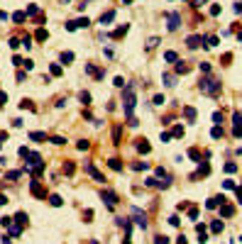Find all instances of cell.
<instances>
[{
  "label": "cell",
  "instance_id": "10",
  "mask_svg": "<svg viewBox=\"0 0 242 244\" xmlns=\"http://www.w3.org/2000/svg\"><path fill=\"white\" fill-rule=\"evenodd\" d=\"M113 17H115V12L110 10V12H105V15L100 17V22H103V25H108V22H113Z\"/></svg>",
  "mask_w": 242,
  "mask_h": 244
},
{
  "label": "cell",
  "instance_id": "18",
  "mask_svg": "<svg viewBox=\"0 0 242 244\" xmlns=\"http://www.w3.org/2000/svg\"><path fill=\"white\" fill-rule=\"evenodd\" d=\"M49 203L54 205V208H59V205H61V198H59V195H51V198H49Z\"/></svg>",
  "mask_w": 242,
  "mask_h": 244
},
{
  "label": "cell",
  "instance_id": "9",
  "mask_svg": "<svg viewBox=\"0 0 242 244\" xmlns=\"http://www.w3.org/2000/svg\"><path fill=\"white\" fill-rule=\"evenodd\" d=\"M29 139H32V142H44V139H47V134H42V132H32V134H29Z\"/></svg>",
  "mask_w": 242,
  "mask_h": 244
},
{
  "label": "cell",
  "instance_id": "31",
  "mask_svg": "<svg viewBox=\"0 0 242 244\" xmlns=\"http://www.w3.org/2000/svg\"><path fill=\"white\" fill-rule=\"evenodd\" d=\"M171 134H174V137H181V134H183V127H174Z\"/></svg>",
  "mask_w": 242,
  "mask_h": 244
},
{
  "label": "cell",
  "instance_id": "14",
  "mask_svg": "<svg viewBox=\"0 0 242 244\" xmlns=\"http://www.w3.org/2000/svg\"><path fill=\"white\" fill-rule=\"evenodd\" d=\"M137 149H139V152H142V154H147V152H149V144H147L144 139H139V144H137Z\"/></svg>",
  "mask_w": 242,
  "mask_h": 244
},
{
  "label": "cell",
  "instance_id": "19",
  "mask_svg": "<svg viewBox=\"0 0 242 244\" xmlns=\"http://www.w3.org/2000/svg\"><path fill=\"white\" fill-rule=\"evenodd\" d=\"M210 134H213V139H220V137H222V129H220V127H213Z\"/></svg>",
  "mask_w": 242,
  "mask_h": 244
},
{
  "label": "cell",
  "instance_id": "25",
  "mask_svg": "<svg viewBox=\"0 0 242 244\" xmlns=\"http://www.w3.org/2000/svg\"><path fill=\"white\" fill-rule=\"evenodd\" d=\"M78 98H81V103H86V105H88V103H90V93H81Z\"/></svg>",
  "mask_w": 242,
  "mask_h": 244
},
{
  "label": "cell",
  "instance_id": "35",
  "mask_svg": "<svg viewBox=\"0 0 242 244\" xmlns=\"http://www.w3.org/2000/svg\"><path fill=\"white\" fill-rule=\"evenodd\" d=\"M37 39H47V29H39V32H37Z\"/></svg>",
  "mask_w": 242,
  "mask_h": 244
},
{
  "label": "cell",
  "instance_id": "22",
  "mask_svg": "<svg viewBox=\"0 0 242 244\" xmlns=\"http://www.w3.org/2000/svg\"><path fill=\"white\" fill-rule=\"evenodd\" d=\"M164 59H166V61H176V51H166Z\"/></svg>",
  "mask_w": 242,
  "mask_h": 244
},
{
  "label": "cell",
  "instance_id": "21",
  "mask_svg": "<svg viewBox=\"0 0 242 244\" xmlns=\"http://www.w3.org/2000/svg\"><path fill=\"white\" fill-rule=\"evenodd\" d=\"M186 71H188V66H186L183 61H179V66H176V73H186Z\"/></svg>",
  "mask_w": 242,
  "mask_h": 244
},
{
  "label": "cell",
  "instance_id": "34",
  "mask_svg": "<svg viewBox=\"0 0 242 244\" xmlns=\"http://www.w3.org/2000/svg\"><path fill=\"white\" fill-rule=\"evenodd\" d=\"M188 217H191V220H196V217H198V210H196V208H191V210H188Z\"/></svg>",
  "mask_w": 242,
  "mask_h": 244
},
{
  "label": "cell",
  "instance_id": "32",
  "mask_svg": "<svg viewBox=\"0 0 242 244\" xmlns=\"http://www.w3.org/2000/svg\"><path fill=\"white\" fill-rule=\"evenodd\" d=\"M188 156H191V159H196V161H198V159H201V154H198V152H196V149H191V152H188Z\"/></svg>",
  "mask_w": 242,
  "mask_h": 244
},
{
  "label": "cell",
  "instance_id": "3",
  "mask_svg": "<svg viewBox=\"0 0 242 244\" xmlns=\"http://www.w3.org/2000/svg\"><path fill=\"white\" fill-rule=\"evenodd\" d=\"M132 217H135V222L139 224V227H147V220H144V212H142L139 208H132Z\"/></svg>",
  "mask_w": 242,
  "mask_h": 244
},
{
  "label": "cell",
  "instance_id": "24",
  "mask_svg": "<svg viewBox=\"0 0 242 244\" xmlns=\"http://www.w3.org/2000/svg\"><path fill=\"white\" fill-rule=\"evenodd\" d=\"M225 171H228V173H235V171H237V164H225Z\"/></svg>",
  "mask_w": 242,
  "mask_h": 244
},
{
  "label": "cell",
  "instance_id": "40",
  "mask_svg": "<svg viewBox=\"0 0 242 244\" xmlns=\"http://www.w3.org/2000/svg\"><path fill=\"white\" fill-rule=\"evenodd\" d=\"M5 203H8V198H5V195H0V205H5Z\"/></svg>",
  "mask_w": 242,
  "mask_h": 244
},
{
  "label": "cell",
  "instance_id": "13",
  "mask_svg": "<svg viewBox=\"0 0 242 244\" xmlns=\"http://www.w3.org/2000/svg\"><path fill=\"white\" fill-rule=\"evenodd\" d=\"M183 115L188 117V120H196V110L193 107H183Z\"/></svg>",
  "mask_w": 242,
  "mask_h": 244
},
{
  "label": "cell",
  "instance_id": "1",
  "mask_svg": "<svg viewBox=\"0 0 242 244\" xmlns=\"http://www.w3.org/2000/svg\"><path fill=\"white\" fill-rule=\"evenodd\" d=\"M125 115L132 117V110H135V86H127L125 88Z\"/></svg>",
  "mask_w": 242,
  "mask_h": 244
},
{
  "label": "cell",
  "instance_id": "38",
  "mask_svg": "<svg viewBox=\"0 0 242 244\" xmlns=\"http://www.w3.org/2000/svg\"><path fill=\"white\" fill-rule=\"evenodd\" d=\"M5 100H8V93H3V90H0V105H3Z\"/></svg>",
  "mask_w": 242,
  "mask_h": 244
},
{
  "label": "cell",
  "instance_id": "15",
  "mask_svg": "<svg viewBox=\"0 0 242 244\" xmlns=\"http://www.w3.org/2000/svg\"><path fill=\"white\" fill-rule=\"evenodd\" d=\"M34 15H39V8H37V5H29V8H27V17H34Z\"/></svg>",
  "mask_w": 242,
  "mask_h": 244
},
{
  "label": "cell",
  "instance_id": "11",
  "mask_svg": "<svg viewBox=\"0 0 242 244\" xmlns=\"http://www.w3.org/2000/svg\"><path fill=\"white\" fill-rule=\"evenodd\" d=\"M71 61H73V54L71 51H64L61 54V64H71Z\"/></svg>",
  "mask_w": 242,
  "mask_h": 244
},
{
  "label": "cell",
  "instance_id": "37",
  "mask_svg": "<svg viewBox=\"0 0 242 244\" xmlns=\"http://www.w3.org/2000/svg\"><path fill=\"white\" fill-rule=\"evenodd\" d=\"M17 176H20V171H10V173H8V178H10V181H15Z\"/></svg>",
  "mask_w": 242,
  "mask_h": 244
},
{
  "label": "cell",
  "instance_id": "41",
  "mask_svg": "<svg viewBox=\"0 0 242 244\" xmlns=\"http://www.w3.org/2000/svg\"><path fill=\"white\" fill-rule=\"evenodd\" d=\"M59 3H66V0H59Z\"/></svg>",
  "mask_w": 242,
  "mask_h": 244
},
{
  "label": "cell",
  "instance_id": "29",
  "mask_svg": "<svg viewBox=\"0 0 242 244\" xmlns=\"http://www.w3.org/2000/svg\"><path fill=\"white\" fill-rule=\"evenodd\" d=\"M157 244H169V237H164V234H159V237H157Z\"/></svg>",
  "mask_w": 242,
  "mask_h": 244
},
{
  "label": "cell",
  "instance_id": "2",
  "mask_svg": "<svg viewBox=\"0 0 242 244\" xmlns=\"http://www.w3.org/2000/svg\"><path fill=\"white\" fill-rule=\"evenodd\" d=\"M201 90H203V93H210V95H215V93L220 90V83L208 78V81H203V83H201Z\"/></svg>",
  "mask_w": 242,
  "mask_h": 244
},
{
  "label": "cell",
  "instance_id": "26",
  "mask_svg": "<svg viewBox=\"0 0 242 244\" xmlns=\"http://www.w3.org/2000/svg\"><path fill=\"white\" fill-rule=\"evenodd\" d=\"M210 230H213V232H222V222H218V220H215V222H213V227H210Z\"/></svg>",
  "mask_w": 242,
  "mask_h": 244
},
{
  "label": "cell",
  "instance_id": "17",
  "mask_svg": "<svg viewBox=\"0 0 242 244\" xmlns=\"http://www.w3.org/2000/svg\"><path fill=\"white\" fill-rule=\"evenodd\" d=\"M108 164H110V168H115V171H120V168H122V164H120L118 159H110Z\"/></svg>",
  "mask_w": 242,
  "mask_h": 244
},
{
  "label": "cell",
  "instance_id": "23",
  "mask_svg": "<svg viewBox=\"0 0 242 244\" xmlns=\"http://www.w3.org/2000/svg\"><path fill=\"white\" fill-rule=\"evenodd\" d=\"M51 73H54V76H61V66L59 64H51Z\"/></svg>",
  "mask_w": 242,
  "mask_h": 244
},
{
  "label": "cell",
  "instance_id": "6",
  "mask_svg": "<svg viewBox=\"0 0 242 244\" xmlns=\"http://www.w3.org/2000/svg\"><path fill=\"white\" fill-rule=\"evenodd\" d=\"M201 44H203V37H201V34H193V37H188V47H191V49H198Z\"/></svg>",
  "mask_w": 242,
  "mask_h": 244
},
{
  "label": "cell",
  "instance_id": "36",
  "mask_svg": "<svg viewBox=\"0 0 242 244\" xmlns=\"http://www.w3.org/2000/svg\"><path fill=\"white\" fill-rule=\"evenodd\" d=\"M51 142H54V144H64L66 139H64V137H51Z\"/></svg>",
  "mask_w": 242,
  "mask_h": 244
},
{
  "label": "cell",
  "instance_id": "39",
  "mask_svg": "<svg viewBox=\"0 0 242 244\" xmlns=\"http://www.w3.org/2000/svg\"><path fill=\"white\" fill-rule=\"evenodd\" d=\"M237 203L242 205V188H237Z\"/></svg>",
  "mask_w": 242,
  "mask_h": 244
},
{
  "label": "cell",
  "instance_id": "28",
  "mask_svg": "<svg viewBox=\"0 0 242 244\" xmlns=\"http://www.w3.org/2000/svg\"><path fill=\"white\" fill-rule=\"evenodd\" d=\"M132 168H135V171H142V168H147V164H142V161H137V164H132Z\"/></svg>",
  "mask_w": 242,
  "mask_h": 244
},
{
  "label": "cell",
  "instance_id": "7",
  "mask_svg": "<svg viewBox=\"0 0 242 244\" xmlns=\"http://www.w3.org/2000/svg\"><path fill=\"white\" fill-rule=\"evenodd\" d=\"M103 200L108 203V208H113V205H115V200H118V198H115V193H110V191H105V193H103Z\"/></svg>",
  "mask_w": 242,
  "mask_h": 244
},
{
  "label": "cell",
  "instance_id": "30",
  "mask_svg": "<svg viewBox=\"0 0 242 244\" xmlns=\"http://www.w3.org/2000/svg\"><path fill=\"white\" fill-rule=\"evenodd\" d=\"M206 42H208V47H215V44H218V37H208Z\"/></svg>",
  "mask_w": 242,
  "mask_h": 244
},
{
  "label": "cell",
  "instance_id": "27",
  "mask_svg": "<svg viewBox=\"0 0 242 244\" xmlns=\"http://www.w3.org/2000/svg\"><path fill=\"white\" fill-rule=\"evenodd\" d=\"M164 86H174V76H169V73H166V76H164Z\"/></svg>",
  "mask_w": 242,
  "mask_h": 244
},
{
  "label": "cell",
  "instance_id": "20",
  "mask_svg": "<svg viewBox=\"0 0 242 244\" xmlns=\"http://www.w3.org/2000/svg\"><path fill=\"white\" fill-rule=\"evenodd\" d=\"M90 25V20H88V17H81V20L76 22V27H88Z\"/></svg>",
  "mask_w": 242,
  "mask_h": 244
},
{
  "label": "cell",
  "instance_id": "16",
  "mask_svg": "<svg viewBox=\"0 0 242 244\" xmlns=\"http://www.w3.org/2000/svg\"><path fill=\"white\" fill-rule=\"evenodd\" d=\"M220 212L225 215V217H230V215H232L235 210H232V205H222V210H220Z\"/></svg>",
  "mask_w": 242,
  "mask_h": 244
},
{
  "label": "cell",
  "instance_id": "5",
  "mask_svg": "<svg viewBox=\"0 0 242 244\" xmlns=\"http://www.w3.org/2000/svg\"><path fill=\"white\" fill-rule=\"evenodd\" d=\"M179 25H181V17H179L176 12H171V15H169V29L174 32V29H179Z\"/></svg>",
  "mask_w": 242,
  "mask_h": 244
},
{
  "label": "cell",
  "instance_id": "12",
  "mask_svg": "<svg viewBox=\"0 0 242 244\" xmlns=\"http://www.w3.org/2000/svg\"><path fill=\"white\" fill-rule=\"evenodd\" d=\"M12 20H15V22H25V20H27V12H15Z\"/></svg>",
  "mask_w": 242,
  "mask_h": 244
},
{
  "label": "cell",
  "instance_id": "8",
  "mask_svg": "<svg viewBox=\"0 0 242 244\" xmlns=\"http://www.w3.org/2000/svg\"><path fill=\"white\" fill-rule=\"evenodd\" d=\"M8 230H10V234H20V232H22V222H17V220L10 222V227H8Z\"/></svg>",
  "mask_w": 242,
  "mask_h": 244
},
{
  "label": "cell",
  "instance_id": "33",
  "mask_svg": "<svg viewBox=\"0 0 242 244\" xmlns=\"http://www.w3.org/2000/svg\"><path fill=\"white\" fill-rule=\"evenodd\" d=\"M154 103H157V105H164L166 100H164V95H154Z\"/></svg>",
  "mask_w": 242,
  "mask_h": 244
},
{
  "label": "cell",
  "instance_id": "4",
  "mask_svg": "<svg viewBox=\"0 0 242 244\" xmlns=\"http://www.w3.org/2000/svg\"><path fill=\"white\" fill-rule=\"evenodd\" d=\"M86 173H90L96 181H105V178H103V173H100V171H96V166H93V164H86Z\"/></svg>",
  "mask_w": 242,
  "mask_h": 244
},
{
  "label": "cell",
  "instance_id": "42",
  "mask_svg": "<svg viewBox=\"0 0 242 244\" xmlns=\"http://www.w3.org/2000/svg\"><path fill=\"white\" fill-rule=\"evenodd\" d=\"M240 242H242V239H240Z\"/></svg>",
  "mask_w": 242,
  "mask_h": 244
}]
</instances>
